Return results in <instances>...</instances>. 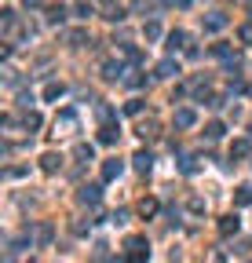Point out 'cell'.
Instances as JSON below:
<instances>
[{"instance_id": "15", "label": "cell", "mask_w": 252, "mask_h": 263, "mask_svg": "<svg viewBox=\"0 0 252 263\" xmlns=\"http://www.w3.org/2000/svg\"><path fill=\"white\" fill-rule=\"evenodd\" d=\"M52 234H55L52 223H40V227H37V241H40V245H48V241H52Z\"/></svg>"}, {"instance_id": "12", "label": "cell", "mask_w": 252, "mask_h": 263, "mask_svg": "<svg viewBox=\"0 0 252 263\" xmlns=\"http://www.w3.org/2000/svg\"><path fill=\"white\" fill-rule=\"evenodd\" d=\"M132 161H135V168H139V172H150V165H154V157H150L146 150H139V153H135Z\"/></svg>"}, {"instance_id": "7", "label": "cell", "mask_w": 252, "mask_h": 263, "mask_svg": "<svg viewBox=\"0 0 252 263\" xmlns=\"http://www.w3.org/2000/svg\"><path fill=\"white\" fill-rule=\"evenodd\" d=\"M40 168H44V172H59V168H62V157H59V153H44V157H40Z\"/></svg>"}, {"instance_id": "28", "label": "cell", "mask_w": 252, "mask_h": 263, "mask_svg": "<svg viewBox=\"0 0 252 263\" xmlns=\"http://www.w3.org/2000/svg\"><path fill=\"white\" fill-rule=\"evenodd\" d=\"M106 19H110V22H121V19H124V11H121V8H110V11H106Z\"/></svg>"}, {"instance_id": "21", "label": "cell", "mask_w": 252, "mask_h": 263, "mask_svg": "<svg viewBox=\"0 0 252 263\" xmlns=\"http://www.w3.org/2000/svg\"><path fill=\"white\" fill-rule=\"evenodd\" d=\"M66 40L70 44H84L88 40V29H73V33H66Z\"/></svg>"}, {"instance_id": "26", "label": "cell", "mask_w": 252, "mask_h": 263, "mask_svg": "<svg viewBox=\"0 0 252 263\" xmlns=\"http://www.w3.org/2000/svg\"><path fill=\"white\" fill-rule=\"evenodd\" d=\"M91 15H95V8H91V4H81V8H77V19H91Z\"/></svg>"}, {"instance_id": "23", "label": "cell", "mask_w": 252, "mask_h": 263, "mask_svg": "<svg viewBox=\"0 0 252 263\" xmlns=\"http://www.w3.org/2000/svg\"><path fill=\"white\" fill-rule=\"evenodd\" d=\"M238 40H241V44H252V22H245V26L238 29Z\"/></svg>"}, {"instance_id": "18", "label": "cell", "mask_w": 252, "mask_h": 263, "mask_svg": "<svg viewBox=\"0 0 252 263\" xmlns=\"http://www.w3.org/2000/svg\"><path fill=\"white\" fill-rule=\"evenodd\" d=\"M183 44H186V33H179V29H176V33H168V48H172V51L183 48Z\"/></svg>"}, {"instance_id": "32", "label": "cell", "mask_w": 252, "mask_h": 263, "mask_svg": "<svg viewBox=\"0 0 252 263\" xmlns=\"http://www.w3.org/2000/svg\"><path fill=\"white\" fill-rule=\"evenodd\" d=\"M106 4H110V0H106Z\"/></svg>"}, {"instance_id": "16", "label": "cell", "mask_w": 252, "mask_h": 263, "mask_svg": "<svg viewBox=\"0 0 252 263\" xmlns=\"http://www.w3.org/2000/svg\"><path fill=\"white\" fill-rule=\"evenodd\" d=\"M62 19H66V8H62V4H52V8H48V22H62Z\"/></svg>"}, {"instance_id": "24", "label": "cell", "mask_w": 252, "mask_h": 263, "mask_svg": "<svg viewBox=\"0 0 252 263\" xmlns=\"http://www.w3.org/2000/svg\"><path fill=\"white\" fill-rule=\"evenodd\" d=\"M179 168H183L186 176H190V172H197V161H194V157H183V161H179Z\"/></svg>"}, {"instance_id": "1", "label": "cell", "mask_w": 252, "mask_h": 263, "mask_svg": "<svg viewBox=\"0 0 252 263\" xmlns=\"http://www.w3.org/2000/svg\"><path fill=\"white\" fill-rule=\"evenodd\" d=\"M128 249H132V252H128V256H124L121 263H146V256H150V249H146V241H143V238H132V241H128Z\"/></svg>"}, {"instance_id": "10", "label": "cell", "mask_w": 252, "mask_h": 263, "mask_svg": "<svg viewBox=\"0 0 252 263\" xmlns=\"http://www.w3.org/2000/svg\"><path fill=\"white\" fill-rule=\"evenodd\" d=\"M248 150H252L248 139H234V143H230V157H245Z\"/></svg>"}, {"instance_id": "30", "label": "cell", "mask_w": 252, "mask_h": 263, "mask_svg": "<svg viewBox=\"0 0 252 263\" xmlns=\"http://www.w3.org/2000/svg\"><path fill=\"white\" fill-rule=\"evenodd\" d=\"M40 4H44V0H22V8H26V11H33V8H40Z\"/></svg>"}, {"instance_id": "31", "label": "cell", "mask_w": 252, "mask_h": 263, "mask_svg": "<svg viewBox=\"0 0 252 263\" xmlns=\"http://www.w3.org/2000/svg\"><path fill=\"white\" fill-rule=\"evenodd\" d=\"M172 4H176V8H190V0H172Z\"/></svg>"}, {"instance_id": "14", "label": "cell", "mask_w": 252, "mask_h": 263, "mask_svg": "<svg viewBox=\"0 0 252 263\" xmlns=\"http://www.w3.org/2000/svg\"><path fill=\"white\" fill-rule=\"evenodd\" d=\"M62 91H66V88H62V84H48V88H44V99H48V102H55V99H62Z\"/></svg>"}, {"instance_id": "29", "label": "cell", "mask_w": 252, "mask_h": 263, "mask_svg": "<svg viewBox=\"0 0 252 263\" xmlns=\"http://www.w3.org/2000/svg\"><path fill=\"white\" fill-rule=\"evenodd\" d=\"M26 128H40V117L37 114H26Z\"/></svg>"}, {"instance_id": "6", "label": "cell", "mask_w": 252, "mask_h": 263, "mask_svg": "<svg viewBox=\"0 0 252 263\" xmlns=\"http://www.w3.org/2000/svg\"><path fill=\"white\" fill-rule=\"evenodd\" d=\"M121 172H124V165H121L117 157H110V161L103 165V179H106V183H110V179H117Z\"/></svg>"}, {"instance_id": "5", "label": "cell", "mask_w": 252, "mask_h": 263, "mask_svg": "<svg viewBox=\"0 0 252 263\" xmlns=\"http://www.w3.org/2000/svg\"><path fill=\"white\" fill-rule=\"evenodd\" d=\"M238 227H241V220H238V216H223V220H219V234H223V238H230V234H238Z\"/></svg>"}, {"instance_id": "2", "label": "cell", "mask_w": 252, "mask_h": 263, "mask_svg": "<svg viewBox=\"0 0 252 263\" xmlns=\"http://www.w3.org/2000/svg\"><path fill=\"white\" fill-rule=\"evenodd\" d=\"M99 197H103V190L95 187V183H88V187L77 190V201H81V205H99Z\"/></svg>"}, {"instance_id": "17", "label": "cell", "mask_w": 252, "mask_h": 263, "mask_svg": "<svg viewBox=\"0 0 252 263\" xmlns=\"http://www.w3.org/2000/svg\"><path fill=\"white\" fill-rule=\"evenodd\" d=\"M121 73H124V70H121L117 63H106V66H103V77H106V81H117Z\"/></svg>"}, {"instance_id": "8", "label": "cell", "mask_w": 252, "mask_h": 263, "mask_svg": "<svg viewBox=\"0 0 252 263\" xmlns=\"http://www.w3.org/2000/svg\"><path fill=\"white\" fill-rule=\"evenodd\" d=\"M157 208H161V205H157V197H143V201H139V216H143V220H150Z\"/></svg>"}, {"instance_id": "13", "label": "cell", "mask_w": 252, "mask_h": 263, "mask_svg": "<svg viewBox=\"0 0 252 263\" xmlns=\"http://www.w3.org/2000/svg\"><path fill=\"white\" fill-rule=\"evenodd\" d=\"M179 73V66L172 63V59H165V63H157V77H176Z\"/></svg>"}, {"instance_id": "19", "label": "cell", "mask_w": 252, "mask_h": 263, "mask_svg": "<svg viewBox=\"0 0 252 263\" xmlns=\"http://www.w3.org/2000/svg\"><path fill=\"white\" fill-rule=\"evenodd\" d=\"M99 143H117V128H114V125H106V128L99 132Z\"/></svg>"}, {"instance_id": "22", "label": "cell", "mask_w": 252, "mask_h": 263, "mask_svg": "<svg viewBox=\"0 0 252 263\" xmlns=\"http://www.w3.org/2000/svg\"><path fill=\"white\" fill-rule=\"evenodd\" d=\"M223 132H227V128H223V125H219V121H212V125H209V128H205V135H209V139H219V135H223Z\"/></svg>"}, {"instance_id": "4", "label": "cell", "mask_w": 252, "mask_h": 263, "mask_svg": "<svg viewBox=\"0 0 252 263\" xmlns=\"http://www.w3.org/2000/svg\"><path fill=\"white\" fill-rule=\"evenodd\" d=\"M59 128H62V132L77 128V114H73V110H62V114L55 117V132H59Z\"/></svg>"}, {"instance_id": "9", "label": "cell", "mask_w": 252, "mask_h": 263, "mask_svg": "<svg viewBox=\"0 0 252 263\" xmlns=\"http://www.w3.org/2000/svg\"><path fill=\"white\" fill-rule=\"evenodd\" d=\"M234 205H252V187L248 183H241V187L234 190Z\"/></svg>"}, {"instance_id": "3", "label": "cell", "mask_w": 252, "mask_h": 263, "mask_svg": "<svg viewBox=\"0 0 252 263\" xmlns=\"http://www.w3.org/2000/svg\"><path fill=\"white\" fill-rule=\"evenodd\" d=\"M197 114L190 110V106H183V110H176V128H194Z\"/></svg>"}, {"instance_id": "27", "label": "cell", "mask_w": 252, "mask_h": 263, "mask_svg": "<svg viewBox=\"0 0 252 263\" xmlns=\"http://www.w3.org/2000/svg\"><path fill=\"white\" fill-rule=\"evenodd\" d=\"M139 135L150 139V135H154V121H143V125H139Z\"/></svg>"}, {"instance_id": "25", "label": "cell", "mask_w": 252, "mask_h": 263, "mask_svg": "<svg viewBox=\"0 0 252 263\" xmlns=\"http://www.w3.org/2000/svg\"><path fill=\"white\" fill-rule=\"evenodd\" d=\"M73 153H77V161H91V146H84V143H81V146H77Z\"/></svg>"}, {"instance_id": "20", "label": "cell", "mask_w": 252, "mask_h": 263, "mask_svg": "<svg viewBox=\"0 0 252 263\" xmlns=\"http://www.w3.org/2000/svg\"><path fill=\"white\" fill-rule=\"evenodd\" d=\"M143 33H146V40H157V37H161V26H157V22H146Z\"/></svg>"}, {"instance_id": "11", "label": "cell", "mask_w": 252, "mask_h": 263, "mask_svg": "<svg viewBox=\"0 0 252 263\" xmlns=\"http://www.w3.org/2000/svg\"><path fill=\"white\" fill-rule=\"evenodd\" d=\"M223 26H227L223 15H209V19H205V33H216V29H223Z\"/></svg>"}]
</instances>
